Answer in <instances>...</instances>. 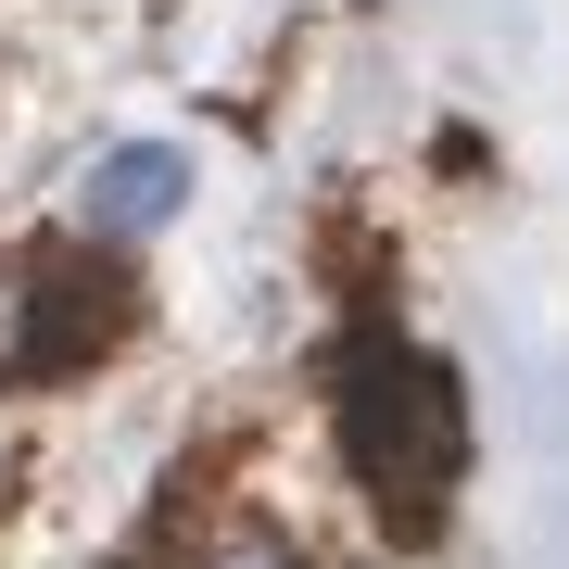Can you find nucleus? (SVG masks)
Wrapping results in <instances>:
<instances>
[{
	"label": "nucleus",
	"mask_w": 569,
	"mask_h": 569,
	"mask_svg": "<svg viewBox=\"0 0 569 569\" xmlns=\"http://www.w3.org/2000/svg\"><path fill=\"white\" fill-rule=\"evenodd\" d=\"M114 329V305H77V266H13L0 279V380H63L89 342Z\"/></svg>",
	"instance_id": "obj_2"
},
{
	"label": "nucleus",
	"mask_w": 569,
	"mask_h": 569,
	"mask_svg": "<svg viewBox=\"0 0 569 569\" xmlns=\"http://www.w3.org/2000/svg\"><path fill=\"white\" fill-rule=\"evenodd\" d=\"M228 569H291V557H279V545H241V557H228Z\"/></svg>",
	"instance_id": "obj_4"
},
{
	"label": "nucleus",
	"mask_w": 569,
	"mask_h": 569,
	"mask_svg": "<svg viewBox=\"0 0 569 569\" xmlns=\"http://www.w3.org/2000/svg\"><path fill=\"white\" fill-rule=\"evenodd\" d=\"M190 203V164L164 152V140H127L102 178H89V228H114V241H140V228H164Z\"/></svg>",
	"instance_id": "obj_3"
},
{
	"label": "nucleus",
	"mask_w": 569,
	"mask_h": 569,
	"mask_svg": "<svg viewBox=\"0 0 569 569\" xmlns=\"http://www.w3.org/2000/svg\"><path fill=\"white\" fill-rule=\"evenodd\" d=\"M329 418H342V468L406 531L443 519V493H456V468H468V392H456L443 355L392 342V329L342 342V355H329Z\"/></svg>",
	"instance_id": "obj_1"
}]
</instances>
